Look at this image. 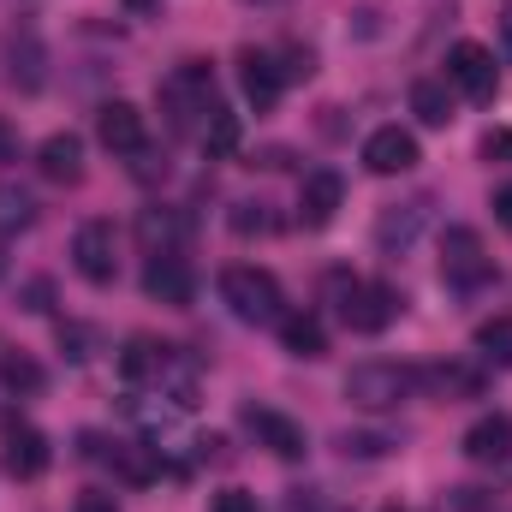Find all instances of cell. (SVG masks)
I'll return each instance as SVG.
<instances>
[{
	"instance_id": "obj_35",
	"label": "cell",
	"mask_w": 512,
	"mask_h": 512,
	"mask_svg": "<svg viewBox=\"0 0 512 512\" xmlns=\"http://www.w3.org/2000/svg\"><path fill=\"white\" fill-rule=\"evenodd\" d=\"M131 18H161V0H126Z\"/></svg>"
},
{
	"instance_id": "obj_36",
	"label": "cell",
	"mask_w": 512,
	"mask_h": 512,
	"mask_svg": "<svg viewBox=\"0 0 512 512\" xmlns=\"http://www.w3.org/2000/svg\"><path fill=\"white\" fill-rule=\"evenodd\" d=\"M501 48L512 54V6H501Z\"/></svg>"
},
{
	"instance_id": "obj_13",
	"label": "cell",
	"mask_w": 512,
	"mask_h": 512,
	"mask_svg": "<svg viewBox=\"0 0 512 512\" xmlns=\"http://www.w3.org/2000/svg\"><path fill=\"white\" fill-rule=\"evenodd\" d=\"M48 435L42 429H30V423H12L6 429V447H0V465H6V477H18V483H36L42 471H48Z\"/></svg>"
},
{
	"instance_id": "obj_31",
	"label": "cell",
	"mask_w": 512,
	"mask_h": 512,
	"mask_svg": "<svg viewBox=\"0 0 512 512\" xmlns=\"http://www.w3.org/2000/svg\"><path fill=\"white\" fill-rule=\"evenodd\" d=\"M209 512H256V495L251 489H221V495L209 501Z\"/></svg>"
},
{
	"instance_id": "obj_3",
	"label": "cell",
	"mask_w": 512,
	"mask_h": 512,
	"mask_svg": "<svg viewBox=\"0 0 512 512\" xmlns=\"http://www.w3.org/2000/svg\"><path fill=\"white\" fill-rule=\"evenodd\" d=\"M399 292L393 286H382V280H334V310H340V322L352 328V334H382L387 322L399 316Z\"/></svg>"
},
{
	"instance_id": "obj_6",
	"label": "cell",
	"mask_w": 512,
	"mask_h": 512,
	"mask_svg": "<svg viewBox=\"0 0 512 512\" xmlns=\"http://www.w3.org/2000/svg\"><path fill=\"white\" fill-rule=\"evenodd\" d=\"M72 268H78L90 286H114V274H120V239H114L108 221H84V227L72 233Z\"/></svg>"
},
{
	"instance_id": "obj_1",
	"label": "cell",
	"mask_w": 512,
	"mask_h": 512,
	"mask_svg": "<svg viewBox=\"0 0 512 512\" xmlns=\"http://www.w3.org/2000/svg\"><path fill=\"white\" fill-rule=\"evenodd\" d=\"M221 298H227V310H233L239 322H251V328H280V316H286L280 280H274L268 268H256V262H233V268L221 274Z\"/></svg>"
},
{
	"instance_id": "obj_2",
	"label": "cell",
	"mask_w": 512,
	"mask_h": 512,
	"mask_svg": "<svg viewBox=\"0 0 512 512\" xmlns=\"http://www.w3.org/2000/svg\"><path fill=\"white\" fill-rule=\"evenodd\" d=\"M209 108H215V72L203 60H185L179 72L161 78V114L173 131H197Z\"/></svg>"
},
{
	"instance_id": "obj_10",
	"label": "cell",
	"mask_w": 512,
	"mask_h": 512,
	"mask_svg": "<svg viewBox=\"0 0 512 512\" xmlns=\"http://www.w3.org/2000/svg\"><path fill=\"white\" fill-rule=\"evenodd\" d=\"M423 155H417V137L405 126H376L370 137H364V167L370 173H382V179H393V173H411Z\"/></svg>"
},
{
	"instance_id": "obj_19",
	"label": "cell",
	"mask_w": 512,
	"mask_h": 512,
	"mask_svg": "<svg viewBox=\"0 0 512 512\" xmlns=\"http://www.w3.org/2000/svg\"><path fill=\"white\" fill-rule=\"evenodd\" d=\"M280 346L292 352V358H304V364H316V358H328V328L304 310V316H280Z\"/></svg>"
},
{
	"instance_id": "obj_23",
	"label": "cell",
	"mask_w": 512,
	"mask_h": 512,
	"mask_svg": "<svg viewBox=\"0 0 512 512\" xmlns=\"http://www.w3.org/2000/svg\"><path fill=\"white\" fill-rule=\"evenodd\" d=\"M161 358H167V346H155L149 334H131L126 352H120V376H126L131 387H137V382H155V376H161Z\"/></svg>"
},
{
	"instance_id": "obj_29",
	"label": "cell",
	"mask_w": 512,
	"mask_h": 512,
	"mask_svg": "<svg viewBox=\"0 0 512 512\" xmlns=\"http://www.w3.org/2000/svg\"><path fill=\"white\" fill-rule=\"evenodd\" d=\"M60 346H66V358H72V364H90V358H96V328L66 322V328H60Z\"/></svg>"
},
{
	"instance_id": "obj_22",
	"label": "cell",
	"mask_w": 512,
	"mask_h": 512,
	"mask_svg": "<svg viewBox=\"0 0 512 512\" xmlns=\"http://www.w3.org/2000/svg\"><path fill=\"white\" fill-rule=\"evenodd\" d=\"M36 227V197L18 185V179H6L0 185V239H18V233H30Z\"/></svg>"
},
{
	"instance_id": "obj_30",
	"label": "cell",
	"mask_w": 512,
	"mask_h": 512,
	"mask_svg": "<svg viewBox=\"0 0 512 512\" xmlns=\"http://www.w3.org/2000/svg\"><path fill=\"white\" fill-rule=\"evenodd\" d=\"M131 173H137V179H167V155H155V149L143 143V149L131 155Z\"/></svg>"
},
{
	"instance_id": "obj_20",
	"label": "cell",
	"mask_w": 512,
	"mask_h": 512,
	"mask_svg": "<svg viewBox=\"0 0 512 512\" xmlns=\"http://www.w3.org/2000/svg\"><path fill=\"white\" fill-rule=\"evenodd\" d=\"M417 387H429L435 399H477L483 376L471 364H429V370H417Z\"/></svg>"
},
{
	"instance_id": "obj_9",
	"label": "cell",
	"mask_w": 512,
	"mask_h": 512,
	"mask_svg": "<svg viewBox=\"0 0 512 512\" xmlns=\"http://www.w3.org/2000/svg\"><path fill=\"white\" fill-rule=\"evenodd\" d=\"M143 292H149L155 304H167V310H185L191 292H197V274H191L185 256H149V262H143Z\"/></svg>"
},
{
	"instance_id": "obj_12",
	"label": "cell",
	"mask_w": 512,
	"mask_h": 512,
	"mask_svg": "<svg viewBox=\"0 0 512 512\" xmlns=\"http://www.w3.org/2000/svg\"><path fill=\"white\" fill-rule=\"evenodd\" d=\"M340 203H346V179H340L334 167L304 173V185H298V221H304V227H328V221L340 215Z\"/></svg>"
},
{
	"instance_id": "obj_33",
	"label": "cell",
	"mask_w": 512,
	"mask_h": 512,
	"mask_svg": "<svg viewBox=\"0 0 512 512\" xmlns=\"http://www.w3.org/2000/svg\"><path fill=\"white\" fill-rule=\"evenodd\" d=\"M72 512H120V501H114L108 489H84V495H78V507H72Z\"/></svg>"
},
{
	"instance_id": "obj_16",
	"label": "cell",
	"mask_w": 512,
	"mask_h": 512,
	"mask_svg": "<svg viewBox=\"0 0 512 512\" xmlns=\"http://www.w3.org/2000/svg\"><path fill=\"white\" fill-rule=\"evenodd\" d=\"M96 137H102V149H114V155H137V149L149 143V126H143V114H137L131 102H102Z\"/></svg>"
},
{
	"instance_id": "obj_37",
	"label": "cell",
	"mask_w": 512,
	"mask_h": 512,
	"mask_svg": "<svg viewBox=\"0 0 512 512\" xmlns=\"http://www.w3.org/2000/svg\"><path fill=\"white\" fill-rule=\"evenodd\" d=\"M6 155H12V131L0 126V161H6Z\"/></svg>"
},
{
	"instance_id": "obj_26",
	"label": "cell",
	"mask_w": 512,
	"mask_h": 512,
	"mask_svg": "<svg viewBox=\"0 0 512 512\" xmlns=\"http://www.w3.org/2000/svg\"><path fill=\"white\" fill-rule=\"evenodd\" d=\"M0 387L6 393H42V364L24 358V352H6L0 358Z\"/></svg>"
},
{
	"instance_id": "obj_39",
	"label": "cell",
	"mask_w": 512,
	"mask_h": 512,
	"mask_svg": "<svg viewBox=\"0 0 512 512\" xmlns=\"http://www.w3.org/2000/svg\"><path fill=\"white\" fill-rule=\"evenodd\" d=\"M382 512H399V507H382Z\"/></svg>"
},
{
	"instance_id": "obj_15",
	"label": "cell",
	"mask_w": 512,
	"mask_h": 512,
	"mask_svg": "<svg viewBox=\"0 0 512 512\" xmlns=\"http://www.w3.org/2000/svg\"><path fill=\"white\" fill-rule=\"evenodd\" d=\"M36 173L54 185H78L84 179V137L78 131H54L36 143Z\"/></svg>"
},
{
	"instance_id": "obj_7",
	"label": "cell",
	"mask_w": 512,
	"mask_h": 512,
	"mask_svg": "<svg viewBox=\"0 0 512 512\" xmlns=\"http://www.w3.org/2000/svg\"><path fill=\"white\" fill-rule=\"evenodd\" d=\"M495 274V256L483 251V239L471 227H447L441 233V280L447 286H483Z\"/></svg>"
},
{
	"instance_id": "obj_28",
	"label": "cell",
	"mask_w": 512,
	"mask_h": 512,
	"mask_svg": "<svg viewBox=\"0 0 512 512\" xmlns=\"http://www.w3.org/2000/svg\"><path fill=\"white\" fill-rule=\"evenodd\" d=\"M393 447H399L393 435H370V429H364V435H352V429L340 435V453H346V459H382V453H393Z\"/></svg>"
},
{
	"instance_id": "obj_8",
	"label": "cell",
	"mask_w": 512,
	"mask_h": 512,
	"mask_svg": "<svg viewBox=\"0 0 512 512\" xmlns=\"http://www.w3.org/2000/svg\"><path fill=\"white\" fill-rule=\"evenodd\" d=\"M245 429L256 435V447H268L274 459H304L310 453V441H304V429L286 417V411H268V405H245Z\"/></svg>"
},
{
	"instance_id": "obj_24",
	"label": "cell",
	"mask_w": 512,
	"mask_h": 512,
	"mask_svg": "<svg viewBox=\"0 0 512 512\" xmlns=\"http://www.w3.org/2000/svg\"><path fill=\"white\" fill-rule=\"evenodd\" d=\"M197 143H203L215 161H221V155H233V149H239V114L215 102V108L203 114V126H197Z\"/></svg>"
},
{
	"instance_id": "obj_27",
	"label": "cell",
	"mask_w": 512,
	"mask_h": 512,
	"mask_svg": "<svg viewBox=\"0 0 512 512\" xmlns=\"http://www.w3.org/2000/svg\"><path fill=\"white\" fill-rule=\"evenodd\" d=\"M233 233H239V239H262V233H274L268 203H233Z\"/></svg>"
},
{
	"instance_id": "obj_18",
	"label": "cell",
	"mask_w": 512,
	"mask_h": 512,
	"mask_svg": "<svg viewBox=\"0 0 512 512\" xmlns=\"http://www.w3.org/2000/svg\"><path fill=\"white\" fill-rule=\"evenodd\" d=\"M465 459H477V465H501L512 453V417L507 411H489V417H477L471 429H465Z\"/></svg>"
},
{
	"instance_id": "obj_21",
	"label": "cell",
	"mask_w": 512,
	"mask_h": 512,
	"mask_svg": "<svg viewBox=\"0 0 512 512\" xmlns=\"http://www.w3.org/2000/svg\"><path fill=\"white\" fill-rule=\"evenodd\" d=\"M411 114H417L423 126H453V90H447L441 78H417V84H411Z\"/></svg>"
},
{
	"instance_id": "obj_4",
	"label": "cell",
	"mask_w": 512,
	"mask_h": 512,
	"mask_svg": "<svg viewBox=\"0 0 512 512\" xmlns=\"http://www.w3.org/2000/svg\"><path fill=\"white\" fill-rule=\"evenodd\" d=\"M411 393H417V370H405V364L370 358V364H352L346 370V399L358 411H399Z\"/></svg>"
},
{
	"instance_id": "obj_34",
	"label": "cell",
	"mask_w": 512,
	"mask_h": 512,
	"mask_svg": "<svg viewBox=\"0 0 512 512\" xmlns=\"http://www.w3.org/2000/svg\"><path fill=\"white\" fill-rule=\"evenodd\" d=\"M495 221L512 233V185H501V191H495Z\"/></svg>"
},
{
	"instance_id": "obj_38",
	"label": "cell",
	"mask_w": 512,
	"mask_h": 512,
	"mask_svg": "<svg viewBox=\"0 0 512 512\" xmlns=\"http://www.w3.org/2000/svg\"><path fill=\"white\" fill-rule=\"evenodd\" d=\"M245 6H280V0H245Z\"/></svg>"
},
{
	"instance_id": "obj_17",
	"label": "cell",
	"mask_w": 512,
	"mask_h": 512,
	"mask_svg": "<svg viewBox=\"0 0 512 512\" xmlns=\"http://www.w3.org/2000/svg\"><path fill=\"white\" fill-rule=\"evenodd\" d=\"M239 84H245V96H251L256 108H274L280 90H286L280 54H268V48H245V54H239Z\"/></svg>"
},
{
	"instance_id": "obj_14",
	"label": "cell",
	"mask_w": 512,
	"mask_h": 512,
	"mask_svg": "<svg viewBox=\"0 0 512 512\" xmlns=\"http://www.w3.org/2000/svg\"><path fill=\"white\" fill-rule=\"evenodd\" d=\"M137 239H143V251H149V256H179V245L191 239V215H185V209L155 203V209H143V215H137Z\"/></svg>"
},
{
	"instance_id": "obj_5",
	"label": "cell",
	"mask_w": 512,
	"mask_h": 512,
	"mask_svg": "<svg viewBox=\"0 0 512 512\" xmlns=\"http://www.w3.org/2000/svg\"><path fill=\"white\" fill-rule=\"evenodd\" d=\"M447 84H453L459 96H471V102H495L501 66H495V54H489L483 42H453V48H447Z\"/></svg>"
},
{
	"instance_id": "obj_32",
	"label": "cell",
	"mask_w": 512,
	"mask_h": 512,
	"mask_svg": "<svg viewBox=\"0 0 512 512\" xmlns=\"http://www.w3.org/2000/svg\"><path fill=\"white\" fill-rule=\"evenodd\" d=\"M280 72H286V84H292V78H310V72H316L310 48H286V54H280Z\"/></svg>"
},
{
	"instance_id": "obj_25",
	"label": "cell",
	"mask_w": 512,
	"mask_h": 512,
	"mask_svg": "<svg viewBox=\"0 0 512 512\" xmlns=\"http://www.w3.org/2000/svg\"><path fill=\"white\" fill-rule=\"evenodd\" d=\"M471 346H477V358H483V364H501V370H512V316L483 322V328L471 334Z\"/></svg>"
},
{
	"instance_id": "obj_11",
	"label": "cell",
	"mask_w": 512,
	"mask_h": 512,
	"mask_svg": "<svg viewBox=\"0 0 512 512\" xmlns=\"http://www.w3.org/2000/svg\"><path fill=\"white\" fill-rule=\"evenodd\" d=\"M429 227V197H411V203H387L376 215V251L399 256L417 245V233Z\"/></svg>"
}]
</instances>
